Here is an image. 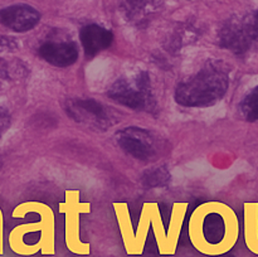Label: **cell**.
<instances>
[{"mask_svg":"<svg viewBox=\"0 0 258 257\" xmlns=\"http://www.w3.org/2000/svg\"><path fill=\"white\" fill-rule=\"evenodd\" d=\"M228 86V70L222 63L211 62L198 73L179 83L175 101L185 107H207L221 100Z\"/></svg>","mask_w":258,"mask_h":257,"instance_id":"1","label":"cell"},{"mask_svg":"<svg viewBox=\"0 0 258 257\" xmlns=\"http://www.w3.org/2000/svg\"><path fill=\"white\" fill-rule=\"evenodd\" d=\"M219 45L236 54H243L258 45V10L229 18L218 33Z\"/></svg>","mask_w":258,"mask_h":257,"instance_id":"2","label":"cell"},{"mask_svg":"<svg viewBox=\"0 0 258 257\" xmlns=\"http://www.w3.org/2000/svg\"><path fill=\"white\" fill-rule=\"evenodd\" d=\"M108 97L134 110H155V98L151 92L150 77L146 72L127 78H118L108 90Z\"/></svg>","mask_w":258,"mask_h":257,"instance_id":"3","label":"cell"},{"mask_svg":"<svg viewBox=\"0 0 258 257\" xmlns=\"http://www.w3.org/2000/svg\"><path fill=\"white\" fill-rule=\"evenodd\" d=\"M68 116L82 125L106 130L118 121L117 116L95 98H71L66 103Z\"/></svg>","mask_w":258,"mask_h":257,"instance_id":"4","label":"cell"},{"mask_svg":"<svg viewBox=\"0 0 258 257\" xmlns=\"http://www.w3.org/2000/svg\"><path fill=\"white\" fill-rule=\"evenodd\" d=\"M115 139L121 150L139 160H150L163 150L160 139L146 128L125 127L116 133Z\"/></svg>","mask_w":258,"mask_h":257,"instance_id":"5","label":"cell"},{"mask_svg":"<svg viewBox=\"0 0 258 257\" xmlns=\"http://www.w3.org/2000/svg\"><path fill=\"white\" fill-rule=\"evenodd\" d=\"M39 20L40 13L28 4H15L0 9V24L18 33L33 29Z\"/></svg>","mask_w":258,"mask_h":257,"instance_id":"6","label":"cell"},{"mask_svg":"<svg viewBox=\"0 0 258 257\" xmlns=\"http://www.w3.org/2000/svg\"><path fill=\"white\" fill-rule=\"evenodd\" d=\"M39 55L50 65L55 67H68L72 66L78 58V48L76 43L64 40V42L43 43L39 47Z\"/></svg>","mask_w":258,"mask_h":257,"instance_id":"7","label":"cell"},{"mask_svg":"<svg viewBox=\"0 0 258 257\" xmlns=\"http://www.w3.org/2000/svg\"><path fill=\"white\" fill-rule=\"evenodd\" d=\"M80 39L86 55L93 57L112 44L113 34L98 24H88L81 29Z\"/></svg>","mask_w":258,"mask_h":257,"instance_id":"8","label":"cell"},{"mask_svg":"<svg viewBox=\"0 0 258 257\" xmlns=\"http://www.w3.org/2000/svg\"><path fill=\"white\" fill-rule=\"evenodd\" d=\"M160 5V0H125L127 15L133 19H141Z\"/></svg>","mask_w":258,"mask_h":257,"instance_id":"9","label":"cell"},{"mask_svg":"<svg viewBox=\"0 0 258 257\" xmlns=\"http://www.w3.org/2000/svg\"><path fill=\"white\" fill-rule=\"evenodd\" d=\"M170 181V173L168 169L160 166V168L149 169L141 176V183L148 188H159L164 186Z\"/></svg>","mask_w":258,"mask_h":257,"instance_id":"10","label":"cell"},{"mask_svg":"<svg viewBox=\"0 0 258 257\" xmlns=\"http://www.w3.org/2000/svg\"><path fill=\"white\" fill-rule=\"evenodd\" d=\"M239 110L247 121L258 122V86L243 98L239 105Z\"/></svg>","mask_w":258,"mask_h":257,"instance_id":"11","label":"cell"},{"mask_svg":"<svg viewBox=\"0 0 258 257\" xmlns=\"http://www.w3.org/2000/svg\"><path fill=\"white\" fill-rule=\"evenodd\" d=\"M10 125V115L8 113V111L5 108L0 107V138L3 136V134L8 130Z\"/></svg>","mask_w":258,"mask_h":257,"instance_id":"12","label":"cell"}]
</instances>
